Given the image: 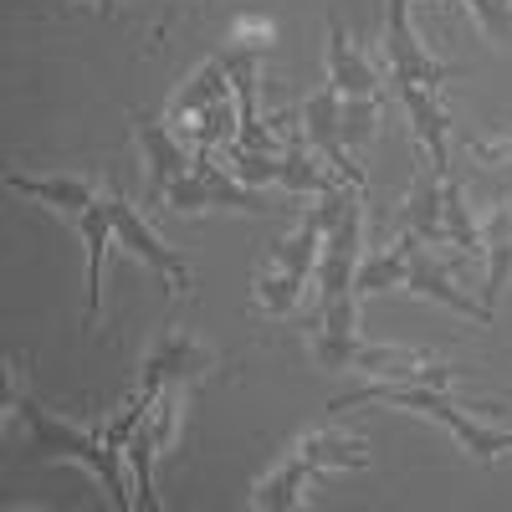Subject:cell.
Returning <instances> with one entry per match:
<instances>
[{
	"mask_svg": "<svg viewBox=\"0 0 512 512\" xmlns=\"http://www.w3.org/2000/svg\"><path fill=\"white\" fill-rule=\"evenodd\" d=\"M6 405H11V415L21 410V420H26V461H77V466H88V472L108 487V497H113L118 512H134L139 507V497H128V487H123V456L103 441V425H98V431H77V425L52 420L47 410L26 395V384L16 379V369H11Z\"/></svg>",
	"mask_w": 512,
	"mask_h": 512,
	"instance_id": "6da1fadb",
	"label": "cell"
},
{
	"mask_svg": "<svg viewBox=\"0 0 512 512\" xmlns=\"http://www.w3.org/2000/svg\"><path fill=\"white\" fill-rule=\"evenodd\" d=\"M359 405H390V410H415L425 420H441L446 431H451V441L472 461H502V456H512V431H497V425L477 420L451 390H436V384H379V379H369L364 390L338 395L328 410L344 415V410H359Z\"/></svg>",
	"mask_w": 512,
	"mask_h": 512,
	"instance_id": "7a4b0ae2",
	"label": "cell"
},
{
	"mask_svg": "<svg viewBox=\"0 0 512 512\" xmlns=\"http://www.w3.org/2000/svg\"><path fill=\"white\" fill-rule=\"evenodd\" d=\"M159 205L175 210V216H200V210H241V216H262L267 210L262 190L241 185L226 164H216V154H195V169L169 185Z\"/></svg>",
	"mask_w": 512,
	"mask_h": 512,
	"instance_id": "3957f363",
	"label": "cell"
},
{
	"mask_svg": "<svg viewBox=\"0 0 512 512\" xmlns=\"http://www.w3.org/2000/svg\"><path fill=\"white\" fill-rule=\"evenodd\" d=\"M103 200H108V216H113V236H118V246H128L144 267H154L169 297L190 292V262H185V256L169 246V241H164V236H159V231H154V226H149V221H144L118 190H108Z\"/></svg>",
	"mask_w": 512,
	"mask_h": 512,
	"instance_id": "277c9868",
	"label": "cell"
},
{
	"mask_svg": "<svg viewBox=\"0 0 512 512\" xmlns=\"http://www.w3.org/2000/svg\"><path fill=\"white\" fill-rule=\"evenodd\" d=\"M384 67H390V88H405V82L446 88L451 82V67L425 52V41L410 21V0H390V11H384Z\"/></svg>",
	"mask_w": 512,
	"mask_h": 512,
	"instance_id": "5b68a950",
	"label": "cell"
},
{
	"mask_svg": "<svg viewBox=\"0 0 512 512\" xmlns=\"http://www.w3.org/2000/svg\"><path fill=\"white\" fill-rule=\"evenodd\" d=\"M210 369H216V349H205L195 333H164L159 344L144 354V364H139V395L144 400H154L164 384H200Z\"/></svg>",
	"mask_w": 512,
	"mask_h": 512,
	"instance_id": "8992f818",
	"label": "cell"
},
{
	"mask_svg": "<svg viewBox=\"0 0 512 512\" xmlns=\"http://www.w3.org/2000/svg\"><path fill=\"white\" fill-rule=\"evenodd\" d=\"M297 128H303V139L313 144V154L328 159V169H333L338 180L364 190V169L354 164V154H349V144H344V98H338L333 88L313 93L303 108H297Z\"/></svg>",
	"mask_w": 512,
	"mask_h": 512,
	"instance_id": "52a82bcc",
	"label": "cell"
},
{
	"mask_svg": "<svg viewBox=\"0 0 512 512\" xmlns=\"http://www.w3.org/2000/svg\"><path fill=\"white\" fill-rule=\"evenodd\" d=\"M134 134H139L144 169H149V205H159L164 190L175 185L180 175H190V169H195V149H190L164 118H149V113L134 118Z\"/></svg>",
	"mask_w": 512,
	"mask_h": 512,
	"instance_id": "ba28073f",
	"label": "cell"
},
{
	"mask_svg": "<svg viewBox=\"0 0 512 512\" xmlns=\"http://www.w3.org/2000/svg\"><path fill=\"white\" fill-rule=\"evenodd\" d=\"M405 292L415 297H431V303L461 313V318H472V323H492L487 303H477L472 292H461L456 277L446 272V262L436 256V246H425V241H410V277H405Z\"/></svg>",
	"mask_w": 512,
	"mask_h": 512,
	"instance_id": "9c48e42d",
	"label": "cell"
},
{
	"mask_svg": "<svg viewBox=\"0 0 512 512\" xmlns=\"http://www.w3.org/2000/svg\"><path fill=\"white\" fill-rule=\"evenodd\" d=\"M405 118L415 123V139L431 149V164L441 169V175H451V113L441 103V88H420V82H405V88H395Z\"/></svg>",
	"mask_w": 512,
	"mask_h": 512,
	"instance_id": "30bf717a",
	"label": "cell"
},
{
	"mask_svg": "<svg viewBox=\"0 0 512 512\" xmlns=\"http://www.w3.org/2000/svg\"><path fill=\"white\" fill-rule=\"evenodd\" d=\"M6 190H16V195H31V200H41L47 210H57L62 221H82V210H88L103 190H98V180H88V175H6Z\"/></svg>",
	"mask_w": 512,
	"mask_h": 512,
	"instance_id": "8fae6325",
	"label": "cell"
},
{
	"mask_svg": "<svg viewBox=\"0 0 512 512\" xmlns=\"http://www.w3.org/2000/svg\"><path fill=\"white\" fill-rule=\"evenodd\" d=\"M328 88L338 98H379L384 93V77L379 67L349 41V31L328 21Z\"/></svg>",
	"mask_w": 512,
	"mask_h": 512,
	"instance_id": "7c38bea8",
	"label": "cell"
},
{
	"mask_svg": "<svg viewBox=\"0 0 512 512\" xmlns=\"http://www.w3.org/2000/svg\"><path fill=\"white\" fill-rule=\"evenodd\" d=\"M441 185H446V175H441L436 164L420 169L410 195H405V205H400V231L415 236V241H425V246H451L446 241V200H441Z\"/></svg>",
	"mask_w": 512,
	"mask_h": 512,
	"instance_id": "4fadbf2b",
	"label": "cell"
},
{
	"mask_svg": "<svg viewBox=\"0 0 512 512\" xmlns=\"http://www.w3.org/2000/svg\"><path fill=\"white\" fill-rule=\"evenodd\" d=\"M482 256H487V287L482 303L487 313L497 308V297L512 282V200H492V210L482 216Z\"/></svg>",
	"mask_w": 512,
	"mask_h": 512,
	"instance_id": "5bb4252c",
	"label": "cell"
},
{
	"mask_svg": "<svg viewBox=\"0 0 512 512\" xmlns=\"http://www.w3.org/2000/svg\"><path fill=\"white\" fill-rule=\"evenodd\" d=\"M313 477H318V472L303 461V451L292 446V451L272 466V472L251 487V507H256V512H292V507H303Z\"/></svg>",
	"mask_w": 512,
	"mask_h": 512,
	"instance_id": "9a60e30c",
	"label": "cell"
},
{
	"mask_svg": "<svg viewBox=\"0 0 512 512\" xmlns=\"http://www.w3.org/2000/svg\"><path fill=\"white\" fill-rule=\"evenodd\" d=\"M77 231H82V241H88V328H98V318H103V262H108V246L118 241L103 195L82 210Z\"/></svg>",
	"mask_w": 512,
	"mask_h": 512,
	"instance_id": "2e32d148",
	"label": "cell"
},
{
	"mask_svg": "<svg viewBox=\"0 0 512 512\" xmlns=\"http://www.w3.org/2000/svg\"><path fill=\"white\" fill-rule=\"evenodd\" d=\"M287 195H323L328 185H338V175L328 169L323 154H313V144L303 139V128H292V139L282 149V180H277Z\"/></svg>",
	"mask_w": 512,
	"mask_h": 512,
	"instance_id": "e0dca14e",
	"label": "cell"
},
{
	"mask_svg": "<svg viewBox=\"0 0 512 512\" xmlns=\"http://www.w3.org/2000/svg\"><path fill=\"white\" fill-rule=\"evenodd\" d=\"M297 451L313 472H359V466H369V441L349 431H308Z\"/></svg>",
	"mask_w": 512,
	"mask_h": 512,
	"instance_id": "ac0fdd59",
	"label": "cell"
},
{
	"mask_svg": "<svg viewBox=\"0 0 512 512\" xmlns=\"http://www.w3.org/2000/svg\"><path fill=\"white\" fill-rule=\"evenodd\" d=\"M420 364H431L425 349H405V344H364L354 349V369L349 374H364V379H379V384H405Z\"/></svg>",
	"mask_w": 512,
	"mask_h": 512,
	"instance_id": "d6986e66",
	"label": "cell"
},
{
	"mask_svg": "<svg viewBox=\"0 0 512 512\" xmlns=\"http://www.w3.org/2000/svg\"><path fill=\"white\" fill-rule=\"evenodd\" d=\"M410 241H415V236L400 231L395 246H384V251L364 256L359 272H354V292H359V297H379V292L405 287V277H410Z\"/></svg>",
	"mask_w": 512,
	"mask_h": 512,
	"instance_id": "ffe728a7",
	"label": "cell"
},
{
	"mask_svg": "<svg viewBox=\"0 0 512 512\" xmlns=\"http://www.w3.org/2000/svg\"><path fill=\"white\" fill-rule=\"evenodd\" d=\"M313 277H297V272H282V267H267L262 277H256V292H251V308L267 313V318H292L297 308H303Z\"/></svg>",
	"mask_w": 512,
	"mask_h": 512,
	"instance_id": "44dd1931",
	"label": "cell"
},
{
	"mask_svg": "<svg viewBox=\"0 0 512 512\" xmlns=\"http://www.w3.org/2000/svg\"><path fill=\"white\" fill-rule=\"evenodd\" d=\"M318 256H323V226H318L313 216H303L292 236H282V241L267 251V267H282V272H297V277H313V272H318Z\"/></svg>",
	"mask_w": 512,
	"mask_h": 512,
	"instance_id": "7402d4cb",
	"label": "cell"
},
{
	"mask_svg": "<svg viewBox=\"0 0 512 512\" xmlns=\"http://www.w3.org/2000/svg\"><path fill=\"white\" fill-rule=\"evenodd\" d=\"M441 200H446V241L461 246V251H482V221H472V205H466L456 175H446Z\"/></svg>",
	"mask_w": 512,
	"mask_h": 512,
	"instance_id": "603a6c76",
	"label": "cell"
},
{
	"mask_svg": "<svg viewBox=\"0 0 512 512\" xmlns=\"http://www.w3.org/2000/svg\"><path fill=\"white\" fill-rule=\"evenodd\" d=\"M272 41H277V26L267 16H256V11H236L231 26H226V52L262 57V52H272Z\"/></svg>",
	"mask_w": 512,
	"mask_h": 512,
	"instance_id": "cb8c5ba5",
	"label": "cell"
},
{
	"mask_svg": "<svg viewBox=\"0 0 512 512\" xmlns=\"http://www.w3.org/2000/svg\"><path fill=\"white\" fill-rule=\"evenodd\" d=\"M231 175L251 190H262V185H277L282 180V154L277 149H231Z\"/></svg>",
	"mask_w": 512,
	"mask_h": 512,
	"instance_id": "d4e9b609",
	"label": "cell"
},
{
	"mask_svg": "<svg viewBox=\"0 0 512 512\" xmlns=\"http://www.w3.org/2000/svg\"><path fill=\"white\" fill-rule=\"evenodd\" d=\"M354 349H359V333L313 328V338H308V354H313L318 369H328V374H349V369H354Z\"/></svg>",
	"mask_w": 512,
	"mask_h": 512,
	"instance_id": "484cf974",
	"label": "cell"
},
{
	"mask_svg": "<svg viewBox=\"0 0 512 512\" xmlns=\"http://www.w3.org/2000/svg\"><path fill=\"white\" fill-rule=\"evenodd\" d=\"M379 134V98H344V144L349 154H364Z\"/></svg>",
	"mask_w": 512,
	"mask_h": 512,
	"instance_id": "4316f807",
	"label": "cell"
},
{
	"mask_svg": "<svg viewBox=\"0 0 512 512\" xmlns=\"http://www.w3.org/2000/svg\"><path fill=\"white\" fill-rule=\"evenodd\" d=\"M461 6L487 31V41H497V47L512 41V0H461Z\"/></svg>",
	"mask_w": 512,
	"mask_h": 512,
	"instance_id": "83f0119b",
	"label": "cell"
},
{
	"mask_svg": "<svg viewBox=\"0 0 512 512\" xmlns=\"http://www.w3.org/2000/svg\"><path fill=\"white\" fill-rule=\"evenodd\" d=\"M466 149H472V159H482V164H492V169H512V134H497V139H472Z\"/></svg>",
	"mask_w": 512,
	"mask_h": 512,
	"instance_id": "f1b7e54d",
	"label": "cell"
},
{
	"mask_svg": "<svg viewBox=\"0 0 512 512\" xmlns=\"http://www.w3.org/2000/svg\"><path fill=\"white\" fill-rule=\"evenodd\" d=\"M93 6H108V0H93Z\"/></svg>",
	"mask_w": 512,
	"mask_h": 512,
	"instance_id": "f546056e",
	"label": "cell"
}]
</instances>
